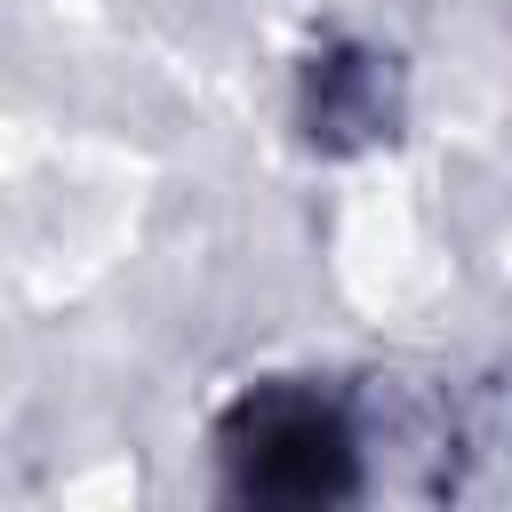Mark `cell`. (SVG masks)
Segmentation results:
<instances>
[{
    "instance_id": "cell-1",
    "label": "cell",
    "mask_w": 512,
    "mask_h": 512,
    "mask_svg": "<svg viewBox=\"0 0 512 512\" xmlns=\"http://www.w3.org/2000/svg\"><path fill=\"white\" fill-rule=\"evenodd\" d=\"M208 472L224 504L248 512H336L368 496V416L336 376L272 368L216 400Z\"/></svg>"
},
{
    "instance_id": "cell-2",
    "label": "cell",
    "mask_w": 512,
    "mask_h": 512,
    "mask_svg": "<svg viewBox=\"0 0 512 512\" xmlns=\"http://www.w3.org/2000/svg\"><path fill=\"white\" fill-rule=\"evenodd\" d=\"M408 120V72L392 48L360 40V32H328L304 64H296V88H288V128L304 152L320 160H352V152H376L392 144Z\"/></svg>"
}]
</instances>
